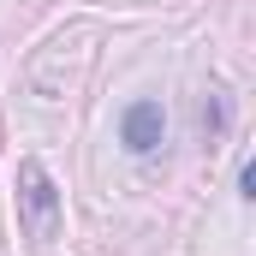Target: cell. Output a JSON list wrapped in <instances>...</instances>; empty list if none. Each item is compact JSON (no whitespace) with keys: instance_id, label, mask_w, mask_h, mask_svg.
I'll list each match as a JSON object with an SVG mask.
<instances>
[{"instance_id":"obj_1","label":"cell","mask_w":256,"mask_h":256,"mask_svg":"<svg viewBox=\"0 0 256 256\" xmlns=\"http://www.w3.org/2000/svg\"><path fill=\"white\" fill-rule=\"evenodd\" d=\"M18 185H24V226L36 232V238H48L54 232V208H60V196H54V179L42 173V161H24L18 167Z\"/></svg>"},{"instance_id":"obj_2","label":"cell","mask_w":256,"mask_h":256,"mask_svg":"<svg viewBox=\"0 0 256 256\" xmlns=\"http://www.w3.org/2000/svg\"><path fill=\"white\" fill-rule=\"evenodd\" d=\"M120 137H126L131 155H149V149H161V137H167V114H161V102H131L126 120H120Z\"/></svg>"}]
</instances>
